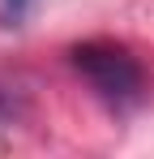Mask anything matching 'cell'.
<instances>
[{
  "label": "cell",
  "instance_id": "6da1fadb",
  "mask_svg": "<svg viewBox=\"0 0 154 159\" xmlns=\"http://www.w3.org/2000/svg\"><path fill=\"white\" fill-rule=\"evenodd\" d=\"M69 60L86 78V86L94 90V99H103L111 112H133L146 99V73L124 48H116V43H77L69 52Z\"/></svg>",
  "mask_w": 154,
  "mask_h": 159
},
{
  "label": "cell",
  "instance_id": "7a4b0ae2",
  "mask_svg": "<svg viewBox=\"0 0 154 159\" xmlns=\"http://www.w3.org/2000/svg\"><path fill=\"white\" fill-rule=\"evenodd\" d=\"M26 112H30V95H26L22 82L0 78V133H9L13 125H22Z\"/></svg>",
  "mask_w": 154,
  "mask_h": 159
},
{
  "label": "cell",
  "instance_id": "3957f363",
  "mask_svg": "<svg viewBox=\"0 0 154 159\" xmlns=\"http://www.w3.org/2000/svg\"><path fill=\"white\" fill-rule=\"evenodd\" d=\"M26 9H30V0H0V13H4L9 22H22Z\"/></svg>",
  "mask_w": 154,
  "mask_h": 159
}]
</instances>
